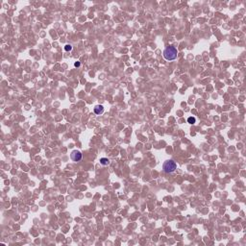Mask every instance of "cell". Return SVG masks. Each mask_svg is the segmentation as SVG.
<instances>
[{"mask_svg":"<svg viewBox=\"0 0 246 246\" xmlns=\"http://www.w3.org/2000/svg\"><path fill=\"white\" fill-rule=\"evenodd\" d=\"M177 55H178V51L176 49V47L173 45H169L167 47L163 50V58L166 60V61H173L177 58Z\"/></svg>","mask_w":246,"mask_h":246,"instance_id":"cell-1","label":"cell"},{"mask_svg":"<svg viewBox=\"0 0 246 246\" xmlns=\"http://www.w3.org/2000/svg\"><path fill=\"white\" fill-rule=\"evenodd\" d=\"M176 168H177V165L173 160L165 161L162 165V170L165 173H172L176 170Z\"/></svg>","mask_w":246,"mask_h":246,"instance_id":"cell-2","label":"cell"},{"mask_svg":"<svg viewBox=\"0 0 246 246\" xmlns=\"http://www.w3.org/2000/svg\"><path fill=\"white\" fill-rule=\"evenodd\" d=\"M82 158H83V156H82V153L80 151H77V150H74V151H72L71 152V154H70V159H71L73 161H80L81 160H82Z\"/></svg>","mask_w":246,"mask_h":246,"instance_id":"cell-3","label":"cell"},{"mask_svg":"<svg viewBox=\"0 0 246 246\" xmlns=\"http://www.w3.org/2000/svg\"><path fill=\"white\" fill-rule=\"evenodd\" d=\"M103 112H104V108H103L102 105H97V106L94 108V113H95L96 114H100V113H102Z\"/></svg>","mask_w":246,"mask_h":246,"instance_id":"cell-4","label":"cell"},{"mask_svg":"<svg viewBox=\"0 0 246 246\" xmlns=\"http://www.w3.org/2000/svg\"><path fill=\"white\" fill-rule=\"evenodd\" d=\"M100 163L102 165H110V160L108 158H101L100 159Z\"/></svg>","mask_w":246,"mask_h":246,"instance_id":"cell-5","label":"cell"},{"mask_svg":"<svg viewBox=\"0 0 246 246\" xmlns=\"http://www.w3.org/2000/svg\"><path fill=\"white\" fill-rule=\"evenodd\" d=\"M195 121H196L195 117H192V116H190V117H189V118H187V122H189L190 124H194V123H195Z\"/></svg>","mask_w":246,"mask_h":246,"instance_id":"cell-6","label":"cell"},{"mask_svg":"<svg viewBox=\"0 0 246 246\" xmlns=\"http://www.w3.org/2000/svg\"><path fill=\"white\" fill-rule=\"evenodd\" d=\"M65 51H71V50H72V46L70 45V44H66V45L65 46Z\"/></svg>","mask_w":246,"mask_h":246,"instance_id":"cell-7","label":"cell"},{"mask_svg":"<svg viewBox=\"0 0 246 246\" xmlns=\"http://www.w3.org/2000/svg\"><path fill=\"white\" fill-rule=\"evenodd\" d=\"M74 65H75L76 67H78V66H80V63H79V62H76V63L74 64Z\"/></svg>","mask_w":246,"mask_h":246,"instance_id":"cell-8","label":"cell"}]
</instances>
